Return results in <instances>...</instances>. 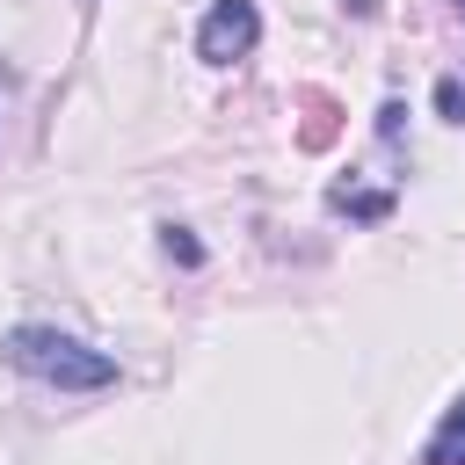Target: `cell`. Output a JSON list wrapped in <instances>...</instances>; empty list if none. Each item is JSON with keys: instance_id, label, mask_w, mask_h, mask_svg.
<instances>
[{"instance_id": "4", "label": "cell", "mask_w": 465, "mask_h": 465, "mask_svg": "<svg viewBox=\"0 0 465 465\" xmlns=\"http://www.w3.org/2000/svg\"><path fill=\"white\" fill-rule=\"evenodd\" d=\"M327 203H334L341 218H385V211H392V196H385V189H356V182H334V189H327Z\"/></svg>"}, {"instance_id": "6", "label": "cell", "mask_w": 465, "mask_h": 465, "mask_svg": "<svg viewBox=\"0 0 465 465\" xmlns=\"http://www.w3.org/2000/svg\"><path fill=\"white\" fill-rule=\"evenodd\" d=\"M160 247H167V254H174L182 269H196V262H203V247H196V240H189L182 225H160Z\"/></svg>"}, {"instance_id": "5", "label": "cell", "mask_w": 465, "mask_h": 465, "mask_svg": "<svg viewBox=\"0 0 465 465\" xmlns=\"http://www.w3.org/2000/svg\"><path fill=\"white\" fill-rule=\"evenodd\" d=\"M327 138H334V102L305 94V145H327Z\"/></svg>"}, {"instance_id": "3", "label": "cell", "mask_w": 465, "mask_h": 465, "mask_svg": "<svg viewBox=\"0 0 465 465\" xmlns=\"http://www.w3.org/2000/svg\"><path fill=\"white\" fill-rule=\"evenodd\" d=\"M421 465H465V400L443 414V429L429 436V450H421Z\"/></svg>"}, {"instance_id": "1", "label": "cell", "mask_w": 465, "mask_h": 465, "mask_svg": "<svg viewBox=\"0 0 465 465\" xmlns=\"http://www.w3.org/2000/svg\"><path fill=\"white\" fill-rule=\"evenodd\" d=\"M7 363L36 385H58V392H102L116 385V363L102 349H87L80 334H58V327H15L7 334Z\"/></svg>"}, {"instance_id": "8", "label": "cell", "mask_w": 465, "mask_h": 465, "mask_svg": "<svg viewBox=\"0 0 465 465\" xmlns=\"http://www.w3.org/2000/svg\"><path fill=\"white\" fill-rule=\"evenodd\" d=\"M458 15H465V0H458Z\"/></svg>"}, {"instance_id": "7", "label": "cell", "mask_w": 465, "mask_h": 465, "mask_svg": "<svg viewBox=\"0 0 465 465\" xmlns=\"http://www.w3.org/2000/svg\"><path fill=\"white\" fill-rule=\"evenodd\" d=\"M436 109L450 116V124H465V80L450 73V80H436Z\"/></svg>"}, {"instance_id": "2", "label": "cell", "mask_w": 465, "mask_h": 465, "mask_svg": "<svg viewBox=\"0 0 465 465\" xmlns=\"http://www.w3.org/2000/svg\"><path fill=\"white\" fill-rule=\"evenodd\" d=\"M254 44H262L254 0H218V7L203 15V29H196V58H203V65H232V58H247Z\"/></svg>"}]
</instances>
